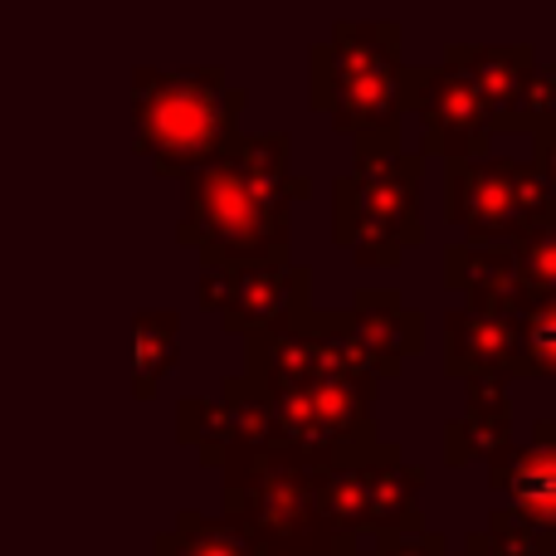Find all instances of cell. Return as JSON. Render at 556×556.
Returning <instances> with one entry per match:
<instances>
[{
    "label": "cell",
    "instance_id": "cell-1",
    "mask_svg": "<svg viewBox=\"0 0 556 556\" xmlns=\"http://www.w3.org/2000/svg\"><path fill=\"white\" fill-rule=\"evenodd\" d=\"M313 181L293 172L288 132H240L220 162L186 176L176 240L201 264H293V205Z\"/></svg>",
    "mask_w": 556,
    "mask_h": 556
},
{
    "label": "cell",
    "instance_id": "cell-2",
    "mask_svg": "<svg viewBox=\"0 0 556 556\" xmlns=\"http://www.w3.org/2000/svg\"><path fill=\"white\" fill-rule=\"evenodd\" d=\"M250 103L240 84L225 78L220 64L195 68H132V132L137 152L156 176H195L220 162V152L240 137V113Z\"/></svg>",
    "mask_w": 556,
    "mask_h": 556
},
{
    "label": "cell",
    "instance_id": "cell-3",
    "mask_svg": "<svg viewBox=\"0 0 556 556\" xmlns=\"http://www.w3.org/2000/svg\"><path fill=\"white\" fill-rule=\"evenodd\" d=\"M323 469L327 459L293 444L240 454L225 464V518L240 522L264 556H366L323 522Z\"/></svg>",
    "mask_w": 556,
    "mask_h": 556
},
{
    "label": "cell",
    "instance_id": "cell-4",
    "mask_svg": "<svg viewBox=\"0 0 556 556\" xmlns=\"http://www.w3.org/2000/svg\"><path fill=\"white\" fill-rule=\"evenodd\" d=\"M307 98L342 137H401L410 64L395 20H337L332 35L307 49Z\"/></svg>",
    "mask_w": 556,
    "mask_h": 556
},
{
    "label": "cell",
    "instance_id": "cell-5",
    "mask_svg": "<svg viewBox=\"0 0 556 556\" xmlns=\"http://www.w3.org/2000/svg\"><path fill=\"white\" fill-rule=\"evenodd\" d=\"M420 176L425 156L401 152V137L352 142V172L332 181V240L362 269H395L425 240Z\"/></svg>",
    "mask_w": 556,
    "mask_h": 556
},
{
    "label": "cell",
    "instance_id": "cell-6",
    "mask_svg": "<svg viewBox=\"0 0 556 556\" xmlns=\"http://www.w3.org/2000/svg\"><path fill=\"white\" fill-rule=\"evenodd\" d=\"M425 469L405 464L401 450L376 440L371 450L352 454V459H327L323 469V522L342 542H391L425 532L420 498Z\"/></svg>",
    "mask_w": 556,
    "mask_h": 556
},
{
    "label": "cell",
    "instance_id": "cell-7",
    "mask_svg": "<svg viewBox=\"0 0 556 556\" xmlns=\"http://www.w3.org/2000/svg\"><path fill=\"white\" fill-rule=\"evenodd\" d=\"M552 215V191L542 172L513 156L444 166V220L464 230V244H518Z\"/></svg>",
    "mask_w": 556,
    "mask_h": 556
},
{
    "label": "cell",
    "instance_id": "cell-8",
    "mask_svg": "<svg viewBox=\"0 0 556 556\" xmlns=\"http://www.w3.org/2000/svg\"><path fill=\"white\" fill-rule=\"evenodd\" d=\"M376 391H381L376 376L323 371L254 395L269 405L283 444L317 454V459H352L381 440L376 434Z\"/></svg>",
    "mask_w": 556,
    "mask_h": 556
},
{
    "label": "cell",
    "instance_id": "cell-9",
    "mask_svg": "<svg viewBox=\"0 0 556 556\" xmlns=\"http://www.w3.org/2000/svg\"><path fill=\"white\" fill-rule=\"evenodd\" d=\"M405 113H415L425 127L420 156H444V166L493 156V117L483 108L479 88L459 68L450 64L410 68V78H405Z\"/></svg>",
    "mask_w": 556,
    "mask_h": 556
},
{
    "label": "cell",
    "instance_id": "cell-10",
    "mask_svg": "<svg viewBox=\"0 0 556 556\" xmlns=\"http://www.w3.org/2000/svg\"><path fill=\"white\" fill-rule=\"evenodd\" d=\"M176 440L201 454L211 469H225L240 454L278 444V425H274L269 405L240 376H225L220 395H186L176 405Z\"/></svg>",
    "mask_w": 556,
    "mask_h": 556
},
{
    "label": "cell",
    "instance_id": "cell-11",
    "mask_svg": "<svg viewBox=\"0 0 556 556\" xmlns=\"http://www.w3.org/2000/svg\"><path fill=\"white\" fill-rule=\"evenodd\" d=\"M313 278L303 264H201L195 298L220 317L230 337H254L293 307V293Z\"/></svg>",
    "mask_w": 556,
    "mask_h": 556
},
{
    "label": "cell",
    "instance_id": "cell-12",
    "mask_svg": "<svg viewBox=\"0 0 556 556\" xmlns=\"http://www.w3.org/2000/svg\"><path fill=\"white\" fill-rule=\"evenodd\" d=\"M313 323L362 346L376 381H401L405 356L425 352V317L395 288H356L352 307H313Z\"/></svg>",
    "mask_w": 556,
    "mask_h": 556
},
{
    "label": "cell",
    "instance_id": "cell-13",
    "mask_svg": "<svg viewBox=\"0 0 556 556\" xmlns=\"http://www.w3.org/2000/svg\"><path fill=\"white\" fill-rule=\"evenodd\" d=\"M440 64L469 74V84L479 88L483 108L493 117V137L532 132L528 93H532V74H538V49L532 45H444Z\"/></svg>",
    "mask_w": 556,
    "mask_h": 556
},
{
    "label": "cell",
    "instance_id": "cell-14",
    "mask_svg": "<svg viewBox=\"0 0 556 556\" xmlns=\"http://www.w3.org/2000/svg\"><path fill=\"white\" fill-rule=\"evenodd\" d=\"M518 366V317L498 307H450L444 313V376L454 381H483L503 376L513 381Z\"/></svg>",
    "mask_w": 556,
    "mask_h": 556
},
{
    "label": "cell",
    "instance_id": "cell-15",
    "mask_svg": "<svg viewBox=\"0 0 556 556\" xmlns=\"http://www.w3.org/2000/svg\"><path fill=\"white\" fill-rule=\"evenodd\" d=\"M489 489L503 493L518 518L556 532V420H538L528 444H508L489 464Z\"/></svg>",
    "mask_w": 556,
    "mask_h": 556
},
{
    "label": "cell",
    "instance_id": "cell-16",
    "mask_svg": "<svg viewBox=\"0 0 556 556\" xmlns=\"http://www.w3.org/2000/svg\"><path fill=\"white\" fill-rule=\"evenodd\" d=\"M513 444V395L503 376L469 381L464 415L444 425V464H493Z\"/></svg>",
    "mask_w": 556,
    "mask_h": 556
},
{
    "label": "cell",
    "instance_id": "cell-17",
    "mask_svg": "<svg viewBox=\"0 0 556 556\" xmlns=\"http://www.w3.org/2000/svg\"><path fill=\"white\" fill-rule=\"evenodd\" d=\"M444 283L464 293L469 307H498L513 317L532 298L518 274V260H513V244H450L444 250Z\"/></svg>",
    "mask_w": 556,
    "mask_h": 556
},
{
    "label": "cell",
    "instance_id": "cell-18",
    "mask_svg": "<svg viewBox=\"0 0 556 556\" xmlns=\"http://www.w3.org/2000/svg\"><path fill=\"white\" fill-rule=\"evenodd\" d=\"M181 362V317L172 307H142L132 317V395L152 401Z\"/></svg>",
    "mask_w": 556,
    "mask_h": 556
},
{
    "label": "cell",
    "instance_id": "cell-19",
    "mask_svg": "<svg viewBox=\"0 0 556 556\" xmlns=\"http://www.w3.org/2000/svg\"><path fill=\"white\" fill-rule=\"evenodd\" d=\"M152 556H264L254 547V538L230 522L225 513H176V522L166 532H156Z\"/></svg>",
    "mask_w": 556,
    "mask_h": 556
},
{
    "label": "cell",
    "instance_id": "cell-20",
    "mask_svg": "<svg viewBox=\"0 0 556 556\" xmlns=\"http://www.w3.org/2000/svg\"><path fill=\"white\" fill-rule=\"evenodd\" d=\"M513 376H556V293H532L522 303Z\"/></svg>",
    "mask_w": 556,
    "mask_h": 556
},
{
    "label": "cell",
    "instance_id": "cell-21",
    "mask_svg": "<svg viewBox=\"0 0 556 556\" xmlns=\"http://www.w3.org/2000/svg\"><path fill=\"white\" fill-rule=\"evenodd\" d=\"M479 532L493 556H556V532L518 518L513 508H493Z\"/></svg>",
    "mask_w": 556,
    "mask_h": 556
},
{
    "label": "cell",
    "instance_id": "cell-22",
    "mask_svg": "<svg viewBox=\"0 0 556 556\" xmlns=\"http://www.w3.org/2000/svg\"><path fill=\"white\" fill-rule=\"evenodd\" d=\"M518 274L528 283V293H556V225L547 220L542 230H532L528 240L513 244Z\"/></svg>",
    "mask_w": 556,
    "mask_h": 556
},
{
    "label": "cell",
    "instance_id": "cell-23",
    "mask_svg": "<svg viewBox=\"0 0 556 556\" xmlns=\"http://www.w3.org/2000/svg\"><path fill=\"white\" fill-rule=\"evenodd\" d=\"M366 556H454L450 542L440 538V532H415V538H391V542H371Z\"/></svg>",
    "mask_w": 556,
    "mask_h": 556
},
{
    "label": "cell",
    "instance_id": "cell-24",
    "mask_svg": "<svg viewBox=\"0 0 556 556\" xmlns=\"http://www.w3.org/2000/svg\"><path fill=\"white\" fill-rule=\"evenodd\" d=\"M532 166L542 172V181H547V191H552V205H556V123L532 132Z\"/></svg>",
    "mask_w": 556,
    "mask_h": 556
},
{
    "label": "cell",
    "instance_id": "cell-25",
    "mask_svg": "<svg viewBox=\"0 0 556 556\" xmlns=\"http://www.w3.org/2000/svg\"><path fill=\"white\" fill-rule=\"evenodd\" d=\"M454 556H493V552L483 547V532H469V538H464V547L454 552Z\"/></svg>",
    "mask_w": 556,
    "mask_h": 556
}]
</instances>
